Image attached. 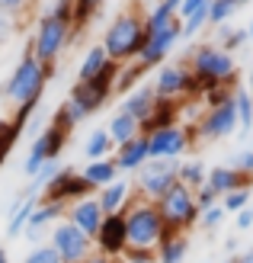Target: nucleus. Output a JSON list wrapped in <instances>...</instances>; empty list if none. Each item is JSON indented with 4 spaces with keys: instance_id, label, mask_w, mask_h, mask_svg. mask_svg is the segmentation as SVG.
Listing matches in <instances>:
<instances>
[{
    "instance_id": "nucleus-7",
    "label": "nucleus",
    "mask_w": 253,
    "mask_h": 263,
    "mask_svg": "<svg viewBox=\"0 0 253 263\" xmlns=\"http://www.w3.org/2000/svg\"><path fill=\"white\" fill-rule=\"evenodd\" d=\"M157 212H161L167 231H189L199 225V205H196V190L177 183L167 196L157 199Z\"/></svg>"
},
{
    "instance_id": "nucleus-26",
    "label": "nucleus",
    "mask_w": 253,
    "mask_h": 263,
    "mask_svg": "<svg viewBox=\"0 0 253 263\" xmlns=\"http://www.w3.org/2000/svg\"><path fill=\"white\" fill-rule=\"evenodd\" d=\"M112 64V58L106 55V48L103 45H90L87 51H84V58H81V64H77V81H93L96 74H103L106 68Z\"/></svg>"
},
{
    "instance_id": "nucleus-1",
    "label": "nucleus",
    "mask_w": 253,
    "mask_h": 263,
    "mask_svg": "<svg viewBox=\"0 0 253 263\" xmlns=\"http://www.w3.org/2000/svg\"><path fill=\"white\" fill-rule=\"evenodd\" d=\"M144 39H148V29H144V13L138 10H125V13H115L106 26V35H103V48L115 64H128L141 55L144 48Z\"/></svg>"
},
{
    "instance_id": "nucleus-33",
    "label": "nucleus",
    "mask_w": 253,
    "mask_h": 263,
    "mask_svg": "<svg viewBox=\"0 0 253 263\" xmlns=\"http://www.w3.org/2000/svg\"><path fill=\"white\" fill-rule=\"evenodd\" d=\"M100 7H103V0H74V35L77 32H84L87 26H90V20L100 13Z\"/></svg>"
},
{
    "instance_id": "nucleus-2",
    "label": "nucleus",
    "mask_w": 253,
    "mask_h": 263,
    "mask_svg": "<svg viewBox=\"0 0 253 263\" xmlns=\"http://www.w3.org/2000/svg\"><path fill=\"white\" fill-rule=\"evenodd\" d=\"M186 64H189L192 77L199 81V87H202V93L211 90V87H231L237 81L234 55H231V51H224L221 45H215V42L196 45L189 51V58H186Z\"/></svg>"
},
{
    "instance_id": "nucleus-12",
    "label": "nucleus",
    "mask_w": 253,
    "mask_h": 263,
    "mask_svg": "<svg viewBox=\"0 0 253 263\" xmlns=\"http://www.w3.org/2000/svg\"><path fill=\"white\" fill-rule=\"evenodd\" d=\"M183 39V29H180V20H173L170 26H164V29H154L148 32V39H144V48L141 55L135 58L144 71H157L161 64L170 58V51L177 48V42Z\"/></svg>"
},
{
    "instance_id": "nucleus-8",
    "label": "nucleus",
    "mask_w": 253,
    "mask_h": 263,
    "mask_svg": "<svg viewBox=\"0 0 253 263\" xmlns=\"http://www.w3.org/2000/svg\"><path fill=\"white\" fill-rule=\"evenodd\" d=\"M177 170H180V161H154L151 157L135 174V196L138 199H148V202H157L161 196H167L180 183Z\"/></svg>"
},
{
    "instance_id": "nucleus-16",
    "label": "nucleus",
    "mask_w": 253,
    "mask_h": 263,
    "mask_svg": "<svg viewBox=\"0 0 253 263\" xmlns=\"http://www.w3.org/2000/svg\"><path fill=\"white\" fill-rule=\"evenodd\" d=\"M64 218L71 221V225H77L87 238H96V231H100V225H103V218H106V212L100 209V202H96V196H87V199H77V202H71L68 205V212H64Z\"/></svg>"
},
{
    "instance_id": "nucleus-24",
    "label": "nucleus",
    "mask_w": 253,
    "mask_h": 263,
    "mask_svg": "<svg viewBox=\"0 0 253 263\" xmlns=\"http://www.w3.org/2000/svg\"><path fill=\"white\" fill-rule=\"evenodd\" d=\"M189 254V238L183 231H167L157 244V263H183Z\"/></svg>"
},
{
    "instance_id": "nucleus-14",
    "label": "nucleus",
    "mask_w": 253,
    "mask_h": 263,
    "mask_svg": "<svg viewBox=\"0 0 253 263\" xmlns=\"http://www.w3.org/2000/svg\"><path fill=\"white\" fill-rule=\"evenodd\" d=\"M199 138L205 141H218V138H228L237 132V109H234V93L231 100H224L221 106H211L205 109V116H199V125L192 128Z\"/></svg>"
},
{
    "instance_id": "nucleus-44",
    "label": "nucleus",
    "mask_w": 253,
    "mask_h": 263,
    "mask_svg": "<svg viewBox=\"0 0 253 263\" xmlns=\"http://www.w3.org/2000/svg\"><path fill=\"white\" fill-rule=\"evenodd\" d=\"M231 167L241 170V174H250V177H253V151H237V154L231 157Z\"/></svg>"
},
{
    "instance_id": "nucleus-4",
    "label": "nucleus",
    "mask_w": 253,
    "mask_h": 263,
    "mask_svg": "<svg viewBox=\"0 0 253 263\" xmlns=\"http://www.w3.org/2000/svg\"><path fill=\"white\" fill-rule=\"evenodd\" d=\"M125 234H128V247H148V251H157L161 238L167 234V225L161 212H157V202L148 199H131V205L125 209Z\"/></svg>"
},
{
    "instance_id": "nucleus-18",
    "label": "nucleus",
    "mask_w": 253,
    "mask_h": 263,
    "mask_svg": "<svg viewBox=\"0 0 253 263\" xmlns=\"http://www.w3.org/2000/svg\"><path fill=\"white\" fill-rule=\"evenodd\" d=\"M112 161L119 167V174H138V170L151 161V154H148V135H138V138L125 141V144H115Z\"/></svg>"
},
{
    "instance_id": "nucleus-40",
    "label": "nucleus",
    "mask_w": 253,
    "mask_h": 263,
    "mask_svg": "<svg viewBox=\"0 0 253 263\" xmlns=\"http://www.w3.org/2000/svg\"><path fill=\"white\" fill-rule=\"evenodd\" d=\"M20 26H23L20 16H13V13H7V10H0V45H4L13 32H20Z\"/></svg>"
},
{
    "instance_id": "nucleus-53",
    "label": "nucleus",
    "mask_w": 253,
    "mask_h": 263,
    "mask_svg": "<svg viewBox=\"0 0 253 263\" xmlns=\"http://www.w3.org/2000/svg\"><path fill=\"white\" fill-rule=\"evenodd\" d=\"M250 97H253V68H250Z\"/></svg>"
},
{
    "instance_id": "nucleus-54",
    "label": "nucleus",
    "mask_w": 253,
    "mask_h": 263,
    "mask_svg": "<svg viewBox=\"0 0 253 263\" xmlns=\"http://www.w3.org/2000/svg\"><path fill=\"white\" fill-rule=\"evenodd\" d=\"M131 4H138V7H141V4H151V0H131Z\"/></svg>"
},
{
    "instance_id": "nucleus-50",
    "label": "nucleus",
    "mask_w": 253,
    "mask_h": 263,
    "mask_svg": "<svg viewBox=\"0 0 253 263\" xmlns=\"http://www.w3.org/2000/svg\"><path fill=\"white\" fill-rule=\"evenodd\" d=\"M0 263H10V254H7V247H0Z\"/></svg>"
},
{
    "instance_id": "nucleus-29",
    "label": "nucleus",
    "mask_w": 253,
    "mask_h": 263,
    "mask_svg": "<svg viewBox=\"0 0 253 263\" xmlns=\"http://www.w3.org/2000/svg\"><path fill=\"white\" fill-rule=\"evenodd\" d=\"M177 177L183 186H189V190H199V186H205V177H208V167L199 161H180V170H177Z\"/></svg>"
},
{
    "instance_id": "nucleus-38",
    "label": "nucleus",
    "mask_w": 253,
    "mask_h": 263,
    "mask_svg": "<svg viewBox=\"0 0 253 263\" xmlns=\"http://www.w3.org/2000/svg\"><path fill=\"white\" fill-rule=\"evenodd\" d=\"M23 263H64V260L55 254L51 244H38V247H32V251L23 257Z\"/></svg>"
},
{
    "instance_id": "nucleus-51",
    "label": "nucleus",
    "mask_w": 253,
    "mask_h": 263,
    "mask_svg": "<svg viewBox=\"0 0 253 263\" xmlns=\"http://www.w3.org/2000/svg\"><path fill=\"white\" fill-rule=\"evenodd\" d=\"M7 157H10V154H7L4 148H0V167H4V161H7Z\"/></svg>"
},
{
    "instance_id": "nucleus-3",
    "label": "nucleus",
    "mask_w": 253,
    "mask_h": 263,
    "mask_svg": "<svg viewBox=\"0 0 253 263\" xmlns=\"http://www.w3.org/2000/svg\"><path fill=\"white\" fill-rule=\"evenodd\" d=\"M45 87H48L45 68H42V61L32 55L29 42H26L23 61L13 68V74L7 77V84H4V100L10 103L13 109L26 106V103H35V106H38V103H42V97H45Z\"/></svg>"
},
{
    "instance_id": "nucleus-34",
    "label": "nucleus",
    "mask_w": 253,
    "mask_h": 263,
    "mask_svg": "<svg viewBox=\"0 0 253 263\" xmlns=\"http://www.w3.org/2000/svg\"><path fill=\"white\" fill-rule=\"evenodd\" d=\"M237 10H241L237 0H211L208 4V26H224Z\"/></svg>"
},
{
    "instance_id": "nucleus-9",
    "label": "nucleus",
    "mask_w": 253,
    "mask_h": 263,
    "mask_svg": "<svg viewBox=\"0 0 253 263\" xmlns=\"http://www.w3.org/2000/svg\"><path fill=\"white\" fill-rule=\"evenodd\" d=\"M48 244L55 247V254H58L64 263H84V260H90L93 254H96L93 238H87V234L77 228V225H71L68 218H61V221H55V225H51Z\"/></svg>"
},
{
    "instance_id": "nucleus-27",
    "label": "nucleus",
    "mask_w": 253,
    "mask_h": 263,
    "mask_svg": "<svg viewBox=\"0 0 253 263\" xmlns=\"http://www.w3.org/2000/svg\"><path fill=\"white\" fill-rule=\"evenodd\" d=\"M180 122V103H167V100H157L154 112L141 122V135H151L157 128H167V125H177Z\"/></svg>"
},
{
    "instance_id": "nucleus-45",
    "label": "nucleus",
    "mask_w": 253,
    "mask_h": 263,
    "mask_svg": "<svg viewBox=\"0 0 253 263\" xmlns=\"http://www.w3.org/2000/svg\"><path fill=\"white\" fill-rule=\"evenodd\" d=\"M32 4H35V0H0V10L13 13V16H23V13L29 10Z\"/></svg>"
},
{
    "instance_id": "nucleus-39",
    "label": "nucleus",
    "mask_w": 253,
    "mask_h": 263,
    "mask_svg": "<svg viewBox=\"0 0 253 263\" xmlns=\"http://www.w3.org/2000/svg\"><path fill=\"white\" fill-rule=\"evenodd\" d=\"M119 260L122 263H157V251H148V247H125V254Z\"/></svg>"
},
{
    "instance_id": "nucleus-43",
    "label": "nucleus",
    "mask_w": 253,
    "mask_h": 263,
    "mask_svg": "<svg viewBox=\"0 0 253 263\" xmlns=\"http://www.w3.org/2000/svg\"><path fill=\"white\" fill-rule=\"evenodd\" d=\"M48 13H55L64 23H74V0H55V4L48 7Z\"/></svg>"
},
{
    "instance_id": "nucleus-32",
    "label": "nucleus",
    "mask_w": 253,
    "mask_h": 263,
    "mask_svg": "<svg viewBox=\"0 0 253 263\" xmlns=\"http://www.w3.org/2000/svg\"><path fill=\"white\" fill-rule=\"evenodd\" d=\"M173 20H177V10H170L164 0H157V4L144 13V29L154 32V29H164V26H170Z\"/></svg>"
},
{
    "instance_id": "nucleus-30",
    "label": "nucleus",
    "mask_w": 253,
    "mask_h": 263,
    "mask_svg": "<svg viewBox=\"0 0 253 263\" xmlns=\"http://www.w3.org/2000/svg\"><path fill=\"white\" fill-rule=\"evenodd\" d=\"M144 74H148V71H144L138 61H135V64H119V71H115V87H112V90L125 97L128 90H135V87L141 84V77H144Z\"/></svg>"
},
{
    "instance_id": "nucleus-37",
    "label": "nucleus",
    "mask_w": 253,
    "mask_h": 263,
    "mask_svg": "<svg viewBox=\"0 0 253 263\" xmlns=\"http://www.w3.org/2000/svg\"><path fill=\"white\" fill-rule=\"evenodd\" d=\"M224 218H228V212H224V205L218 202V205L205 209V212H199V228H202V231H215Z\"/></svg>"
},
{
    "instance_id": "nucleus-11",
    "label": "nucleus",
    "mask_w": 253,
    "mask_h": 263,
    "mask_svg": "<svg viewBox=\"0 0 253 263\" xmlns=\"http://www.w3.org/2000/svg\"><path fill=\"white\" fill-rule=\"evenodd\" d=\"M196 132L189 125H167V128H157L148 135V154L154 161H180V157L189 151Z\"/></svg>"
},
{
    "instance_id": "nucleus-28",
    "label": "nucleus",
    "mask_w": 253,
    "mask_h": 263,
    "mask_svg": "<svg viewBox=\"0 0 253 263\" xmlns=\"http://www.w3.org/2000/svg\"><path fill=\"white\" fill-rule=\"evenodd\" d=\"M115 151V141L109 138V132L106 128H93L87 141H84V157L87 161H100V157H112Z\"/></svg>"
},
{
    "instance_id": "nucleus-19",
    "label": "nucleus",
    "mask_w": 253,
    "mask_h": 263,
    "mask_svg": "<svg viewBox=\"0 0 253 263\" xmlns=\"http://www.w3.org/2000/svg\"><path fill=\"white\" fill-rule=\"evenodd\" d=\"M64 212H68V205L38 199L35 212L29 215V225H26V231H23V238H26V241H38V238H42V231H45V228H51V225H55L58 218H64Z\"/></svg>"
},
{
    "instance_id": "nucleus-10",
    "label": "nucleus",
    "mask_w": 253,
    "mask_h": 263,
    "mask_svg": "<svg viewBox=\"0 0 253 263\" xmlns=\"http://www.w3.org/2000/svg\"><path fill=\"white\" fill-rule=\"evenodd\" d=\"M115 71H119V64L112 61L109 68H106L103 74H96L93 81H77V84L71 87L68 100H74L87 116H93L96 109H103V106H106V100L115 93V90H112V87H115Z\"/></svg>"
},
{
    "instance_id": "nucleus-35",
    "label": "nucleus",
    "mask_w": 253,
    "mask_h": 263,
    "mask_svg": "<svg viewBox=\"0 0 253 263\" xmlns=\"http://www.w3.org/2000/svg\"><path fill=\"white\" fill-rule=\"evenodd\" d=\"M244 42H247V29H231L228 23L218 26V42H215V45H221L224 51H231V55H234V51L241 48Z\"/></svg>"
},
{
    "instance_id": "nucleus-57",
    "label": "nucleus",
    "mask_w": 253,
    "mask_h": 263,
    "mask_svg": "<svg viewBox=\"0 0 253 263\" xmlns=\"http://www.w3.org/2000/svg\"><path fill=\"white\" fill-rule=\"evenodd\" d=\"M115 263H122V260H115Z\"/></svg>"
},
{
    "instance_id": "nucleus-56",
    "label": "nucleus",
    "mask_w": 253,
    "mask_h": 263,
    "mask_svg": "<svg viewBox=\"0 0 253 263\" xmlns=\"http://www.w3.org/2000/svg\"><path fill=\"white\" fill-rule=\"evenodd\" d=\"M221 263H234V260H221Z\"/></svg>"
},
{
    "instance_id": "nucleus-47",
    "label": "nucleus",
    "mask_w": 253,
    "mask_h": 263,
    "mask_svg": "<svg viewBox=\"0 0 253 263\" xmlns=\"http://www.w3.org/2000/svg\"><path fill=\"white\" fill-rule=\"evenodd\" d=\"M84 263H115V260H109V257H100V254H93L90 260H84Z\"/></svg>"
},
{
    "instance_id": "nucleus-17",
    "label": "nucleus",
    "mask_w": 253,
    "mask_h": 263,
    "mask_svg": "<svg viewBox=\"0 0 253 263\" xmlns=\"http://www.w3.org/2000/svg\"><path fill=\"white\" fill-rule=\"evenodd\" d=\"M131 199H135V183L125 180V177H119V180L109 183V186L96 190V202H100V209L106 215H122L131 205Z\"/></svg>"
},
{
    "instance_id": "nucleus-15",
    "label": "nucleus",
    "mask_w": 253,
    "mask_h": 263,
    "mask_svg": "<svg viewBox=\"0 0 253 263\" xmlns=\"http://www.w3.org/2000/svg\"><path fill=\"white\" fill-rule=\"evenodd\" d=\"M93 247H96L100 257H109V260H119L128 247V234H125V215H106L103 225L93 238Z\"/></svg>"
},
{
    "instance_id": "nucleus-6",
    "label": "nucleus",
    "mask_w": 253,
    "mask_h": 263,
    "mask_svg": "<svg viewBox=\"0 0 253 263\" xmlns=\"http://www.w3.org/2000/svg\"><path fill=\"white\" fill-rule=\"evenodd\" d=\"M151 87H154L157 100H167V103H183L189 97H202V87H199V81L192 77V71H189L186 61L161 64V68L154 71Z\"/></svg>"
},
{
    "instance_id": "nucleus-42",
    "label": "nucleus",
    "mask_w": 253,
    "mask_h": 263,
    "mask_svg": "<svg viewBox=\"0 0 253 263\" xmlns=\"http://www.w3.org/2000/svg\"><path fill=\"white\" fill-rule=\"evenodd\" d=\"M208 4H211V0H183L180 10H177V20H180V23H183V20H189V16H196V13L208 10Z\"/></svg>"
},
{
    "instance_id": "nucleus-21",
    "label": "nucleus",
    "mask_w": 253,
    "mask_h": 263,
    "mask_svg": "<svg viewBox=\"0 0 253 263\" xmlns=\"http://www.w3.org/2000/svg\"><path fill=\"white\" fill-rule=\"evenodd\" d=\"M205 183H208V186L215 190L218 196H228V193H234V190H250L253 177H250V174H241V170H234L231 164H224V167H208Z\"/></svg>"
},
{
    "instance_id": "nucleus-23",
    "label": "nucleus",
    "mask_w": 253,
    "mask_h": 263,
    "mask_svg": "<svg viewBox=\"0 0 253 263\" xmlns=\"http://www.w3.org/2000/svg\"><path fill=\"white\" fill-rule=\"evenodd\" d=\"M81 177L90 183L93 190H103V186H109L112 180H119L122 174H119V167H115L112 157H100V161H87L81 167Z\"/></svg>"
},
{
    "instance_id": "nucleus-5",
    "label": "nucleus",
    "mask_w": 253,
    "mask_h": 263,
    "mask_svg": "<svg viewBox=\"0 0 253 263\" xmlns=\"http://www.w3.org/2000/svg\"><path fill=\"white\" fill-rule=\"evenodd\" d=\"M71 42H74V26L45 10L35 23V35L29 39V48L42 64H58V58L64 55V48Z\"/></svg>"
},
{
    "instance_id": "nucleus-31",
    "label": "nucleus",
    "mask_w": 253,
    "mask_h": 263,
    "mask_svg": "<svg viewBox=\"0 0 253 263\" xmlns=\"http://www.w3.org/2000/svg\"><path fill=\"white\" fill-rule=\"evenodd\" d=\"M234 109H237V128L250 132L253 128V97H250V90L234 87Z\"/></svg>"
},
{
    "instance_id": "nucleus-48",
    "label": "nucleus",
    "mask_w": 253,
    "mask_h": 263,
    "mask_svg": "<svg viewBox=\"0 0 253 263\" xmlns=\"http://www.w3.org/2000/svg\"><path fill=\"white\" fill-rule=\"evenodd\" d=\"M234 263H253V251H247V254H241V257H237Z\"/></svg>"
},
{
    "instance_id": "nucleus-41",
    "label": "nucleus",
    "mask_w": 253,
    "mask_h": 263,
    "mask_svg": "<svg viewBox=\"0 0 253 263\" xmlns=\"http://www.w3.org/2000/svg\"><path fill=\"white\" fill-rule=\"evenodd\" d=\"M218 202H221V196H218L215 190H211L208 183H205V186H199V190H196V205H199V212H205V209L218 205Z\"/></svg>"
},
{
    "instance_id": "nucleus-20",
    "label": "nucleus",
    "mask_w": 253,
    "mask_h": 263,
    "mask_svg": "<svg viewBox=\"0 0 253 263\" xmlns=\"http://www.w3.org/2000/svg\"><path fill=\"white\" fill-rule=\"evenodd\" d=\"M154 106H157V93H154L151 84H138L135 90H128V93L122 97V103H119V109L128 112L131 119H138V122L148 119V116L154 112Z\"/></svg>"
},
{
    "instance_id": "nucleus-55",
    "label": "nucleus",
    "mask_w": 253,
    "mask_h": 263,
    "mask_svg": "<svg viewBox=\"0 0 253 263\" xmlns=\"http://www.w3.org/2000/svg\"><path fill=\"white\" fill-rule=\"evenodd\" d=\"M237 4H241V7H244V4H250V0H237Z\"/></svg>"
},
{
    "instance_id": "nucleus-49",
    "label": "nucleus",
    "mask_w": 253,
    "mask_h": 263,
    "mask_svg": "<svg viewBox=\"0 0 253 263\" xmlns=\"http://www.w3.org/2000/svg\"><path fill=\"white\" fill-rule=\"evenodd\" d=\"M164 4H167L170 10H180V4H183V0H164Z\"/></svg>"
},
{
    "instance_id": "nucleus-25",
    "label": "nucleus",
    "mask_w": 253,
    "mask_h": 263,
    "mask_svg": "<svg viewBox=\"0 0 253 263\" xmlns=\"http://www.w3.org/2000/svg\"><path fill=\"white\" fill-rule=\"evenodd\" d=\"M103 128L109 132V138H112L115 144H125V141H131V138H138V135H141V122H138V119H131V116L122 112V109H115V112L109 116V122H106Z\"/></svg>"
},
{
    "instance_id": "nucleus-13",
    "label": "nucleus",
    "mask_w": 253,
    "mask_h": 263,
    "mask_svg": "<svg viewBox=\"0 0 253 263\" xmlns=\"http://www.w3.org/2000/svg\"><path fill=\"white\" fill-rule=\"evenodd\" d=\"M87 196H96V190H93L90 183L77 174V170H71V167H61V174L42 190L45 202H61V205H71L77 199H87Z\"/></svg>"
},
{
    "instance_id": "nucleus-52",
    "label": "nucleus",
    "mask_w": 253,
    "mask_h": 263,
    "mask_svg": "<svg viewBox=\"0 0 253 263\" xmlns=\"http://www.w3.org/2000/svg\"><path fill=\"white\" fill-rule=\"evenodd\" d=\"M247 39H253V20H250V26H247Z\"/></svg>"
},
{
    "instance_id": "nucleus-46",
    "label": "nucleus",
    "mask_w": 253,
    "mask_h": 263,
    "mask_svg": "<svg viewBox=\"0 0 253 263\" xmlns=\"http://www.w3.org/2000/svg\"><path fill=\"white\" fill-rule=\"evenodd\" d=\"M237 231H247V228H253V205H247V209H241V212H237Z\"/></svg>"
},
{
    "instance_id": "nucleus-22",
    "label": "nucleus",
    "mask_w": 253,
    "mask_h": 263,
    "mask_svg": "<svg viewBox=\"0 0 253 263\" xmlns=\"http://www.w3.org/2000/svg\"><path fill=\"white\" fill-rule=\"evenodd\" d=\"M42 196H26L20 193L16 202L10 205V218H7V238H20V234L26 231V225H29V215L35 212V205Z\"/></svg>"
},
{
    "instance_id": "nucleus-36",
    "label": "nucleus",
    "mask_w": 253,
    "mask_h": 263,
    "mask_svg": "<svg viewBox=\"0 0 253 263\" xmlns=\"http://www.w3.org/2000/svg\"><path fill=\"white\" fill-rule=\"evenodd\" d=\"M253 202V193L250 190H234V193H228V196H221V205H224V212H241V209H247Z\"/></svg>"
}]
</instances>
